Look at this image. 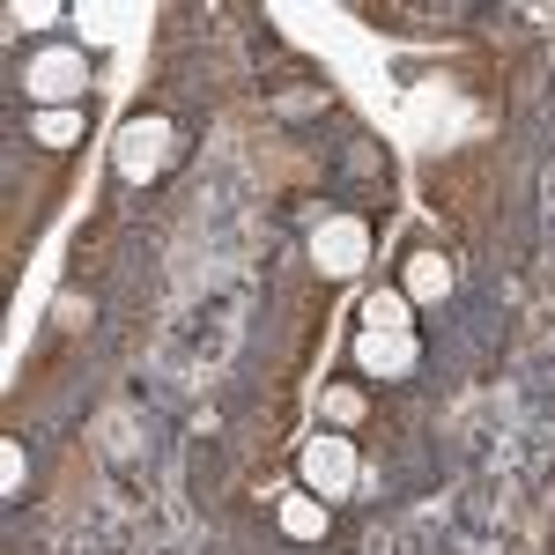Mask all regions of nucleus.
I'll return each mask as SVG.
<instances>
[{"instance_id":"obj_1","label":"nucleus","mask_w":555,"mask_h":555,"mask_svg":"<svg viewBox=\"0 0 555 555\" xmlns=\"http://www.w3.org/2000/svg\"><path fill=\"white\" fill-rule=\"evenodd\" d=\"M15 89L30 96V112H67V104H89V52L67 38H44L15 60Z\"/></svg>"},{"instance_id":"obj_2","label":"nucleus","mask_w":555,"mask_h":555,"mask_svg":"<svg viewBox=\"0 0 555 555\" xmlns=\"http://www.w3.org/2000/svg\"><path fill=\"white\" fill-rule=\"evenodd\" d=\"M178 156H185V133H178L171 112H133L112 141V178L119 185H156L164 171H178Z\"/></svg>"},{"instance_id":"obj_3","label":"nucleus","mask_w":555,"mask_h":555,"mask_svg":"<svg viewBox=\"0 0 555 555\" xmlns=\"http://www.w3.org/2000/svg\"><path fill=\"white\" fill-rule=\"evenodd\" d=\"M297 489H311V496H326L334 512L341 504H356V489H363V452H356V437L348 429H311L297 452Z\"/></svg>"},{"instance_id":"obj_4","label":"nucleus","mask_w":555,"mask_h":555,"mask_svg":"<svg viewBox=\"0 0 555 555\" xmlns=\"http://www.w3.org/2000/svg\"><path fill=\"white\" fill-rule=\"evenodd\" d=\"M348 371L371 385H408L423 371V341H415V326L408 334H378V326H356V341H348Z\"/></svg>"},{"instance_id":"obj_5","label":"nucleus","mask_w":555,"mask_h":555,"mask_svg":"<svg viewBox=\"0 0 555 555\" xmlns=\"http://www.w3.org/2000/svg\"><path fill=\"white\" fill-rule=\"evenodd\" d=\"M363 259H371V222H363L356 208L311 222V267H319V274L348 282V274H363Z\"/></svg>"},{"instance_id":"obj_6","label":"nucleus","mask_w":555,"mask_h":555,"mask_svg":"<svg viewBox=\"0 0 555 555\" xmlns=\"http://www.w3.org/2000/svg\"><path fill=\"white\" fill-rule=\"evenodd\" d=\"M452 282H460V274H452V253L429 245V237H415V245L400 253V274H392V289L415 304V311H444V304H452Z\"/></svg>"},{"instance_id":"obj_7","label":"nucleus","mask_w":555,"mask_h":555,"mask_svg":"<svg viewBox=\"0 0 555 555\" xmlns=\"http://www.w3.org/2000/svg\"><path fill=\"white\" fill-rule=\"evenodd\" d=\"M274 533L289 548H326L334 541V504L311 496V489H289V496H274Z\"/></svg>"},{"instance_id":"obj_8","label":"nucleus","mask_w":555,"mask_h":555,"mask_svg":"<svg viewBox=\"0 0 555 555\" xmlns=\"http://www.w3.org/2000/svg\"><path fill=\"white\" fill-rule=\"evenodd\" d=\"M30 141H38V149H75V141H89V104H67V112H30Z\"/></svg>"},{"instance_id":"obj_9","label":"nucleus","mask_w":555,"mask_h":555,"mask_svg":"<svg viewBox=\"0 0 555 555\" xmlns=\"http://www.w3.org/2000/svg\"><path fill=\"white\" fill-rule=\"evenodd\" d=\"M363 408H371V400H363L356 371H348V378H334L326 392H319V423H326V429H348V437H356V423H363Z\"/></svg>"},{"instance_id":"obj_10","label":"nucleus","mask_w":555,"mask_h":555,"mask_svg":"<svg viewBox=\"0 0 555 555\" xmlns=\"http://www.w3.org/2000/svg\"><path fill=\"white\" fill-rule=\"evenodd\" d=\"M356 326H378V334H408V326H415V304H408L400 289H392V282H385V289H371V297H363Z\"/></svg>"},{"instance_id":"obj_11","label":"nucleus","mask_w":555,"mask_h":555,"mask_svg":"<svg viewBox=\"0 0 555 555\" xmlns=\"http://www.w3.org/2000/svg\"><path fill=\"white\" fill-rule=\"evenodd\" d=\"M0 489H8V504H23V489H30V444L23 437H0Z\"/></svg>"}]
</instances>
